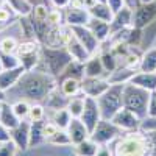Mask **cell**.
Here are the masks:
<instances>
[{
  "mask_svg": "<svg viewBox=\"0 0 156 156\" xmlns=\"http://www.w3.org/2000/svg\"><path fill=\"white\" fill-rule=\"evenodd\" d=\"M106 3L109 5V8L115 12V11H119L122 9L125 5H123V0H106Z\"/></svg>",
  "mask_w": 156,
  "mask_h": 156,
  "instance_id": "7dc6e473",
  "label": "cell"
},
{
  "mask_svg": "<svg viewBox=\"0 0 156 156\" xmlns=\"http://www.w3.org/2000/svg\"><path fill=\"white\" fill-rule=\"evenodd\" d=\"M151 92L142 89L133 83H125L123 86V108L133 111L142 120L148 115V101Z\"/></svg>",
  "mask_w": 156,
  "mask_h": 156,
  "instance_id": "277c9868",
  "label": "cell"
},
{
  "mask_svg": "<svg viewBox=\"0 0 156 156\" xmlns=\"http://www.w3.org/2000/svg\"><path fill=\"white\" fill-rule=\"evenodd\" d=\"M142 131H156V117H145L140 123Z\"/></svg>",
  "mask_w": 156,
  "mask_h": 156,
  "instance_id": "b9f144b4",
  "label": "cell"
},
{
  "mask_svg": "<svg viewBox=\"0 0 156 156\" xmlns=\"http://www.w3.org/2000/svg\"><path fill=\"white\" fill-rule=\"evenodd\" d=\"M0 59H2V64H3V70L16 69L20 66V59L14 53H0Z\"/></svg>",
  "mask_w": 156,
  "mask_h": 156,
  "instance_id": "8d00e7d4",
  "label": "cell"
},
{
  "mask_svg": "<svg viewBox=\"0 0 156 156\" xmlns=\"http://www.w3.org/2000/svg\"><path fill=\"white\" fill-rule=\"evenodd\" d=\"M142 34H140V42H139V48L140 50H148L153 44V41L156 39V20H153L151 23H148L147 27L140 28Z\"/></svg>",
  "mask_w": 156,
  "mask_h": 156,
  "instance_id": "83f0119b",
  "label": "cell"
},
{
  "mask_svg": "<svg viewBox=\"0 0 156 156\" xmlns=\"http://www.w3.org/2000/svg\"><path fill=\"white\" fill-rule=\"evenodd\" d=\"M6 2L11 6V9L17 12L19 16H28L33 11V5L30 0H6Z\"/></svg>",
  "mask_w": 156,
  "mask_h": 156,
  "instance_id": "1f68e13d",
  "label": "cell"
},
{
  "mask_svg": "<svg viewBox=\"0 0 156 156\" xmlns=\"http://www.w3.org/2000/svg\"><path fill=\"white\" fill-rule=\"evenodd\" d=\"M147 117H156V90L151 92L150 101H148V115Z\"/></svg>",
  "mask_w": 156,
  "mask_h": 156,
  "instance_id": "f6af8a7d",
  "label": "cell"
},
{
  "mask_svg": "<svg viewBox=\"0 0 156 156\" xmlns=\"http://www.w3.org/2000/svg\"><path fill=\"white\" fill-rule=\"evenodd\" d=\"M17 150H19L17 145L12 140L3 142V144L0 145V156H16Z\"/></svg>",
  "mask_w": 156,
  "mask_h": 156,
  "instance_id": "60d3db41",
  "label": "cell"
},
{
  "mask_svg": "<svg viewBox=\"0 0 156 156\" xmlns=\"http://www.w3.org/2000/svg\"><path fill=\"white\" fill-rule=\"evenodd\" d=\"M98 147L100 145L97 144L95 140L87 137L86 140H83V142H80V144L75 145V151H76V156H95Z\"/></svg>",
  "mask_w": 156,
  "mask_h": 156,
  "instance_id": "4dcf8cb0",
  "label": "cell"
},
{
  "mask_svg": "<svg viewBox=\"0 0 156 156\" xmlns=\"http://www.w3.org/2000/svg\"><path fill=\"white\" fill-rule=\"evenodd\" d=\"M123 86L125 84H111L98 98V108L101 112V119L111 120L112 117L123 108Z\"/></svg>",
  "mask_w": 156,
  "mask_h": 156,
  "instance_id": "5b68a950",
  "label": "cell"
},
{
  "mask_svg": "<svg viewBox=\"0 0 156 156\" xmlns=\"http://www.w3.org/2000/svg\"><path fill=\"white\" fill-rule=\"evenodd\" d=\"M144 133L148 139V147H150V154L148 156H156V131H144Z\"/></svg>",
  "mask_w": 156,
  "mask_h": 156,
  "instance_id": "7bdbcfd3",
  "label": "cell"
},
{
  "mask_svg": "<svg viewBox=\"0 0 156 156\" xmlns=\"http://www.w3.org/2000/svg\"><path fill=\"white\" fill-rule=\"evenodd\" d=\"M137 72H136V69H133V67H128V66H120V67H117L114 72H111L109 73V76H108V81L111 83V84H125V83H129L131 81V78L136 75Z\"/></svg>",
  "mask_w": 156,
  "mask_h": 156,
  "instance_id": "d6986e66",
  "label": "cell"
},
{
  "mask_svg": "<svg viewBox=\"0 0 156 156\" xmlns=\"http://www.w3.org/2000/svg\"><path fill=\"white\" fill-rule=\"evenodd\" d=\"M90 17L98 19V20H105V22H111L112 16H114V11L109 8L108 3H103V2H97L94 3L90 8H87Z\"/></svg>",
  "mask_w": 156,
  "mask_h": 156,
  "instance_id": "cb8c5ba5",
  "label": "cell"
},
{
  "mask_svg": "<svg viewBox=\"0 0 156 156\" xmlns=\"http://www.w3.org/2000/svg\"><path fill=\"white\" fill-rule=\"evenodd\" d=\"M17 47L19 44L14 37H5L0 41V53H16Z\"/></svg>",
  "mask_w": 156,
  "mask_h": 156,
  "instance_id": "74e56055",
  "label": "cell"
},
{
  "mask_svg": "<svg viewBox=\"0 0 156 156\" xmlns=\"http://www.w3.org/2000/svg\"><path fill=\"white\" fill-rule=\"evenodd\" d=\"M70 28H72L73 36L86 47V50L89 51V53L94 56L98 51L100 44H101L98 39L95 37V34L87 28V25H78V27H70Z\"/></svg>",
  "mask_w": 156,
  "mask_h": 156,
  "instance_id": "30bf717a",
  "label": "cell"
},
{
  "mask_svg": "<svg viewBox=\"0 0 156 156\" xmlns=\"http://www.w3.org/2000/svg\"><path fill=\"white\" fill-rule=\"evenodd\" d=\"M80 119L87 126L89 131L92 133L94 128L97 126V123L101 120V112H100V108H98L97 98L84 95V109H83V112L80 115Z\"/></svg>",
  "mask_w": 156,
  "mask_h": 156,
  "instance_id": "52a82bcc",
  "label": "cell"
},
{
  "mask_svg": "<svg viewBox=\"0 0 156 156\" xmlns=\"http://www.w3.org/2000/svg\"><path fill=\"white\" fill-rule=\"evenodd\" d=\"M67 109H69V112H70L72 117H78V119H80V115H81V112L84 109V97H80V95L72 97L69 100Z\"/></svg>",
  "mask_w": 156,
  "mask_h": 156,
  "instance_id": "d590c367",
  "label": "cell"
},
{
  "mask_svg": "<svg viewBox=\"0 0 156 156\" xmlns=\"http://www.w3.org/2000/svg\"><path fill=\"white\" fill-rule=\"evenodd\" d=\"M72 55L66 47H48V45H41V66L42 70L48 72L58 78L62 70L67 67V64L72 61Z\"/></svg>",
  "mask_w": 156,
  "mask_h": 156,
  "instance_id": "3957f363",
  "label": "cell"
},
{
  "mask_svg": "<svg viewBox=\"0 0 156 156\" xmlns=\"http://www.w3.org/2000/svg\"><path fill=\"white\" fill-rule=\"evenodd\" d=\"M70 120H72V115H70L67 108L53 109V112H51V122H53L59 129H67Z\"/></svg>",
  "mask_w": 156,
  "mask_h": 156,
  "instance_id": "f546056e",
  "label": "cell"
},
{
  "mask_svg": "<svg viewBox=\"0 0 156 156\" xmlns=\"http://www.w3.org/2000/svg\"><path fill=\"white\" fill-rule=\"evenodd\" d=\"M153 20H156V0L150 3H140L133 11V27L136 28H144Z\"/></svg>",
  "mask_w": 156,
  "mask_h": 156,
  "instance_id": "ba28073f",
  "label": "cell"
},
{
  "mask_svg": "<svg viewBox=\"0 0 156 156\" xmlns=\"http://www.w3.org/2000/svg\"><path fill=\"white\" fill-rule=\"evenodd\" d=\"M142 89H147L148 92H154L156 90V72H137L131 81Z\"/></svg>",
  "mask_w": 156,
  "mask_h": 156,
  "instance_id": "ac0fdd59",
  "label": "cell"
},
{
  "mask_svg": "<svg viewBox=\"0 0 156 156\" xmlns=\"http://www.w3.org/2000/svg\"><path fill=\"white\" fill-rule=\"evenodd\" d=\"M11 140L17 145L20 151H27L30 148V122L20 120V123L11 129Z\"/></svg>",
  "mask_w": 156,
  "mask_h": 156,
  "instance_id": "4fadbf2b",
  "label": "cell"
},
{
  "mask_svg": "<svg viewBox=\"0 0 156 156\" xmlns=\"http://www.w3.org/2000/svg\"><path fill=\"white\" fill-rule=\"evenodd\" d=\"M123 131L117 126L112 120L101 119L97 126L94 128V131L90 133V139L95 140L98 145H109L119 137Z\"/></svg>",
  "mask_w": 156,
  "mask_h": 156,
  "instance_id": "8992f818",
  "label": "cell"
},
{
  "mask_svg": "<svg viewBox=\"0 0 156 156\" xmlns=\"http://www.w3.org/2000/svg\"><path fill=\"white\" fill-rule=\"evenodd\" d=\"M25 67L19 66L16 69H8V70H2L0 72V89L2 90H8L12 86L19 84L20 78L25 75Z\"/></svg>",
  "mask_w": 156,
  "mask_h": 156,
  "instance_id": "2e32d148",
  "label": "cell"
},
{
  "mask_svg": "<svg viewBox=\"0 0 156 156\" xmlns=\"http://www.w3.org/2000/svg\"><path fill=\"white\" fill-rule=\"evenodd\" d=\"M30 2H31V5L34 6V5H41V3H44L45 0H30Z\"/></svg>",
  "mask_w": 156,
  "mask_h": 156,
  "instance_id": "db71d44e",
  "label": "cell"
},
{
  "mask_svg": "<svg viewBox=\"0 0 156 156\" xmlns=\"http://www.w3.org/2000/svg\"><path fill=\"white\" fill-rule=\"evenodd\" d=\"M44 115H45V109H44V106L39 105V103H34V105L30 106V112H28V119H30V122H34V120H44Z\"/></svg>",
  "mask_w": 156,
  "mask_h": 156,
  "instance_id": "f35d334b",
  "label": "cell"
},
{
  "mask_svg": "<svg viewBox=\"0 0 156 156\" xmlns=\"http://www.w3.org/2000/svg\"><path fill=\"white\" fill-rule=\"evenodd\" d=\"M72 3L80 5V6H83V8H90L94 3H97V0H72Z\"/></svg>",
  "mask_w": 156,
  "mask_h": 156,
  "instance_id": "f907efd6",
  "label": "cell"
},
{
  "mask_svg": "<svg viewBox=\"0 0 156 156\" xmlns=\"http://www.w3.org/2000/svg\"><path fill=\"white\" fill-rule=\"evenodd\" d=\"M87 28L95 34V37L98 39L100 42H105L106 39L111 36L109 22H105V20H98V19L90 17V20L87 22Z\"/></svg>",
  "mask_w": 156,
  "mask_h": 156,
  "instance_id": "ffe728a7",
  "label": "cell"
},
{
  "mask_svg": "<svg viewBox=\"0 0 156 156\" xmlns=\"http://www.w3.org/2000/svg\"><path fill=\"white\" fill-rule=\"evenodd\" d=\"M56 78L45 70H28L19 81V92L27 98L41 101L48 97V94L56 87Z\"/></svg>",
  "mask_w": 156,
  "mask_h": 156,
  "instance_id": "6da1fadb",
  "label": "cell"
},
{
  "mask_svg": "<svg viewBox=\"0 0 156 156\" xmlns=\"http://www.w3.org/2000/svg\"><path fill=\"white\" fill-rule=\"evenodd\" d=\"M0 123L5 128H8L9 131L20 123V119L14 112V109H12V105H8L5 101L2 103V109H0Z\"/></svg>",
  "mask_w": 156,
  "mask_h": 156,
  "instance_id": "7402d4cb",
  "label": "cell"
},
{
  "mask_svg": "<svg viewBox=\"0 0 156 156\" xmlns=\"http://www.w3.org/2000/svg\"><path fill=\"white\" fill-rule=\"evenodd\" d=\"M50 2L53 3V6H55V8L62 9V8H67V6L72 3V0H50Z\"/></svg>",
  "mask_w": 156,
  "mask_h": 156,
  "instance_id": "681fc988",
  "label": "cell"
},
{
  "mask_svg": "<svg viewBox=\"0 0 156 156\" xmlns=\"http://www.w3.org/2000/svg\"><path fill=\"white\" fill-rule=\"evenodd\" d=\"M45 100H47V106H48L50 109H61V108H67L70 98L64 95L61 90H59V87L56 86V87L48 94V97H47Z\"/></svg>",
  "mask_w": 156,
  "mask_h": 156,
  "instance_id": "484cf974",
  "label": "cell"
},
{
  "mask_svg": "<svg viewBox=\"0 0 156 156\" xmlns=\"http://www.w3.org/2000/svg\"><path fill=\"white\" fill-rule=\"evenodd\" d=\"M64 78H76V80H83L84 78V62L72 59L67 67L62 70V73L58 76V80H64Z\"/></svg>",
  "mask_w": 156,
  "mask_h": 156,
  "instance_id": "d4e9b609",
  "label": "cell"
},
{
  "mask_svg": "<svg viewBox=\"0 0 156 156\" xmlns=\"http://www.w3.org/2000/svg\"><path fill=\"white\" fill-rule=\"evenodd\" d=\"M139 72H156V47L148 48L142 53Z\"/></svg>",
  "mask_w": 156,
  "mask_h": 156,
  "instance_id": "f1b7e54d",
  "label": "cell"
},
{
  "mask_svg": "<svg viewBox=\"0 0 156 156\" xmlns=\"http://www.w3.org/2000/svg\"><path fill=\"white\" fill-rule=\"evenodd\" d=\"M95 156H114V154H112V150L108 145H100Z\"/></svg>",
  "mask_w": 156,
  "mask_h": 156,
  "instance_id": "c3c4849f",
  "label": "cell"
},
{
  "mask_svg": "<svg viewBox=\"0 0 156 156\" xmlns=\"http://www.w3.org/2000/svg\"><path fill=\"white\" fill-rule=\"evenodd\" d=\"M111 120L119 126L122 131H137V129H140V123H142L140 117L136 115L133 111L126 109V108H122Z\"/></svg>",
  "mask_w": 156,
  "mask_h": 156,
  "instance_id": "9c48e42d",
  "label": "cell"
},
{
  "mask_svg": "<svg viewBox=\"0 0 156 156\" xmlns=\"http://www.w3.org/2000/svg\"><path fill=\"white\" fill-rule=\"evenodd\" d=\"M109 27H111V34L119 33L128 27H133V11L126 6L115 11L111 22H109Z\"/></svg>",
  "mask_w": 156,
  "mask_h": 156,
  "instance_id": "5bb4252c",
  "label": "cell"
},
{
  "mask_svg": "<svg viewBox=\"0 0 156 156\" xmlns=\"http://www.w3.org/2000/svg\"><path fill=\"white\" fill-rule=\"evenodd\" d=\"M8 140H11V133H9V129L5 128L2 123H0V144L8 142Z\"/></svg>",
  "mask_w": 156,
  "mask_h": 156,
  "instance_id": "bcb514c9",
  "label": "cell"
},
{
  "mask_svg": "<svg viewBox=\"0 0 156 156\" xmlns=\"http://www.w3.org/2000/svg\"><path fill=\"white\" fill-rule=\"evenodd\" d=\"M12 109H14V112L17 114V117L20 120H23V119H27L28 117V112H30V105L27 101H17V103H14L12 105Z\"/></svg>",
  "mask_w": 156,
  "mask_h": 156,
  "instance_id": "ab89813d",
  "label": "cell"
},
{
  "mask_svg": "<svg viewBox=\"0 0 156 156\" xmlns=\"http://www.w3.org/2000/svg\"><path fill=\"white\" fill-rule=\"evenodd\" d=\"M6 20H9V12L6 9L0 8V23H5Z\"/></svg>",
  "mask_w": 156,
  "mask_h": 156,
  "instance_id": "f5cc1de1",
  "label": "cell"
},
{
  "mask_svg": "<svg viewBox=\"0 0 156 156\" xmlns=\"http://www.w3.org/2000/svg\"><path fill=\"white\" fill-rule=\"evenodd\" d=\"M44 120L30 122V147H37L45 140L44 136Z\"/></svg>",
  "mask_w": 156,
  "mask_h": 156,
  "instance_id": "4316f807",
  "label": "cell"
},
{
  "mask_svg": "<svg viewBox=\"0 0 156 156\" xmlns=\"http://www.w3.org/2000/svg\"><path fill=\"white\" fill-rule=\"evenodd\" d=\"M90 20V14L87 8H83L80 5L70 3L66 8L64 12V22L67 27H78V25H87V22Z\"/></svg>",
  "mask_w": 156,
  "mask_h": 156,
  "instance_id": "8fae6325",
  "label": "cell"
},
{
  "mask_svg": "<svg viewBox=\"0 0 156 156\" xmlns=\"http://www.w3.org/2000/svg\"><path fill=\"white\" fill-rule=\"evenodd\" d=\"M112 154L114 156H148L150 147L148 139L144 131H128L120 134L112 142Z\"/></svg>",
  "mask_w": 156,
  "mask_h": 156,
  "instance_id": "7a4b0ae2",
  "label": "cell"
},
{
  "mask_svg": "<svg viewBox=\"0 0 156 156\" xmlns=\"http://www.w3.org/2000/svg\"><path fill=\"white\" fill-rule=\"evenodd\" d=\"M67 133L70 136L72 145H76V144H80V142L86 140L87 137H90V131L81 122V119H78V117H72V120L67 126Z\"/></svg>",
  "mask_w": 156,
  "mask_h": 156,
  "instance_id": "9a60e30c",
  "label": "cell"
},
{
  "mask_svg": "<svg viewBox=\"0 0 156 156\" xmlns=\"http://www.w3.org/2000/svg\"><path fill=\"white\" fill-rule=\"evenodd\" d=\"M97 2H103V3H106V0H97Z\"/></svg>",
  "mask_w": 156,
  "mask_h": 156,
  "instance_id": "680465c9",
  "label": "cell"
},
{
  "mask_svg": "<svg viewBox=\"0 0 156 156\" xmlns=\"http://www.w3.org/2000/svg\"><path fill=\"white\" fill-rule=\"evenodd\" d=\"M72 30V28H70ZM66 48L69 50V53L72 55V58L75 59V61H80V62H86L90 56L89 51L86 50V47L78 41V39L73 36V33H72V36L69 37V41L66 42Z\"/></svg>",
  "mask_w": 156,
  "mask_h": 156,
  "instance_id": "e0dca14e",
  "label": "cell"
},
{
  "mask_svg": "<svg viewBox=\"0 0 156 156\" xmlns=\"http://www.w3.org/2000/svg\"><path fill=\"white\" fill-rule=\"evenodd\" d=\"M109 86H111V83H109L108 80H103V78L84 76L83 81H81L83 95H86V97H94V98H98Z\"/></svg>",
  "mask_w": 156,
  "mask_h": 156,
  "instance_id": "7c38bea8",
  "label": "cell"
},
{
  "mask_svg": "<svg viewBox=\"0 0 156 156\" xmlns=\"http://www.w3.org/2000/svg\"><path fill=\"white\" fill-rule=\"evenodd\" d=\"M142 3H150V2H154V0H140Z\"/></svg>",
  "mask_w": 156,
  "mask_h": 156,
  "instance_id": "9f6ffc18",
  "label": "cell"
},
{
  "mask_svg": "<svg viewBox=\"0 0 156 156\" xmlns=\"http://www.w3.org/2000/svg\"><path fill=\"white\" fill-rule=\"evenodd\" d=\"M2 27H3V23H0V30H2Z\"/></svg>",
  "mask_w": 156,
  "mask_h": 156,
  "instance_id": "91938a15",
  "label": "cell"
},
{
  "mask_svg": "<svg viewBox=\"0 0 156 156\" xmlns=\"http://www.w3.org/2000/svg\"><path fill=\"white\" fill-rule=\"evenodd\" d=\"M0 109H2V103H0Z\"/></svg>",
  "mask_w": 156,
  "mask_h": 156,
  "instance_id": "94428289",
  "label": "cell"
},
{
  "mask_svg": "<svg viewBox=\"0 0 156 156\" xmlns=\"http://www.w3.org/2000/svg\"><path fill=\"white\" fill-rule=\"evenodd\" d=\"M20 28L23 31L25 39H30V41H37L36 37V28H34V22L31 19V16H20Z\"/></svg>",
  "mask_w": 156,
  "mask_h": 156,
  "instance_id": "d6a6232c",
  "label": "cell"
},
{
  "mask_svg": "<svg viewBox=\"0 0 156 156\" xmlns=\"http://www.w3.org/2000/svg\"><path fill=\"white\" fill-rule=\"evenodd\" d=\"M58 129H59V128H58L53 122H51V120H50V122H45V123H44V136H45V140H47L51 134H55Z\"/></svg>",
  "mask_w": 156,
  "mask_h": 156,
  "instance_id": "ee69618b",
  "label": "cell"
},
{
  "mask_svg": "<svg viewBox=\"0 0 156 156\" xmlns=\"http://www.w3.org/2000/svg\"><path fill=\"white\" fill-rule=\"evenodd\" d=\"M100 59H101V64H103V67H105L108 75L119 67V64H117V56L114 55L112 50H105L100 55Z\"/></svg>",
  "mask_w": 156,
  "mask_h": 156,
  "instance_id": "836d02e7",
  "label": "cell"
},
{
  "mask_svg": "<svg viewBox=\"0 0 156 156\" xmlns=\"http://www.w3.org/2000/svg\"><path fill=\"white\" fill-rule=\"evenodd\" d=\"M3 70V64H2V59H0V72Z\"/></svg>",
  "mask_w": 156,
  "mask_h": 156,
  "instance_id": "6f0895ef",
  "label": "cell"
},
{
  "mask_svg": "<svg viewBox=\"0 0 156 156\" xmlns=\"http://www.w3.org/2000/svg\"><path fill=\"white\" fill-rule=\"evenodd\" d=\"M47 142H48V144H51V145H56V147L72 145V140H70V136L67 133V129H58L55 134H51L47 139Z\"/></svg>",
  "mask_w": 156,
  "mask_h": 156,
  "instance_id": "e575fe53",
  "label": "cell"
},
{
  "mask_svg": "<svg viewBox=\"0 0 156 156\" xmlns=\"http://www.w3.org/2000/svg\"><path fill=\"white\" fill-rule=\"evenodd\" d=\"M81 81L83 80H76V78H64V80H59V90L69 98L76 97L83 94V87H81Z\"/></svg>",
  "mask_w": 156,
  "mask_h": 156,
  "instance_id": "44dd1931",
  "label": "cell"
},
{
  "mask_svg": "<svg viewBox=\"0 0 156 156\" xmlns=\"http://www.w3.org/2000/svg\"><path fill=\"white\" fill-rule=\"evenodd\" d=\"M140 3H142L140 0H123V5H125L126 8H129L131 11H134V9H136Z\"/></svg>",
  "mask_w": 156,
  "mask_h": 156,
  "instance_id": "816d5d0a",
  "label": "cell"
},
{
  "mask_svg": "<svg viewBox=\"0 0 156 156\" xmlns=\"http://www.w3.org/2000/svg\"><path fill=\"white\" fill-rule=\"evenodd\" d=\"M5 101V90L0 89V103H3Z\"/></svg>",
  "mask_w": 156,
  "mask_h": 156,
  "instance_id": "11a10c76",
  "label": "cell"
},
{
  "mask_svg": "<svg viewBox=\"0 0 156 156\" xmlns=\"http://www.w3.org/2000/svg\"><path fill=\"white\" fill-rule=\"evenodd\" d=\"M106 73L105 67L101 64L100 56H90L86 62H84V76H90V78H101Z\"/></svg>",
  "mask_w": 156,
  "mask_h": 156,
  "instance_id": "603a6c76",
  "label": "cell"
}]
</instances>
